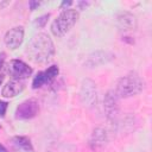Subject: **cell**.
I'll use <instances>...</instances> for the list:
<instances>
[{
  "label": "cell",
  "mask_w": 152,
  "mask_h": 152,
  "mask_svg": "<svg viewBox=\"0 0 152 152\" xmlns=\"http://www.w3.org/2000/svg\"><path fill=\"white\" fill-rule=\"evenodd\" d=\"M5 53L0 55V82L4 78V74H5Z\"/></svg>",
  "instance_id": "16"
},
{
  "label": "cell",
  "mask_w": 152,
  "mask_h": 152,
  "mask_svg": "<svg viewBox=\"0 0 152 152\" xmlns=\"http://www.w3.org/2000/svg\"><path fill=\"white\" fill-rule=\"evenodd\" d=\"M72 4V1H63L62 4H61V8H63V7H66V8H69V6Z\"/></svg>",
  "instance_id": "20"
},
{
  "label": "cell",
  "mask_w": 152,
  "mask_h": 152,
  "mask_svg": "<svg viewBox=\"0 0 152 152\" xmlns=\"http://www.w3.org/2000/svg\"><path fill=\"white\" fill-rule=\"evenodd\" d=\"M7 107H8V103L6 101H0V118H4L5 116L6 110H7Z\"/></svg>",
  "instance_id": "17"
},
{
  "label": "cell",
  "mask_w": 152,
  "mask_h": 152,
  "mask_svg": "<svg viewBox=\"0 0 152 152\" xmlns=\"http://www.w3.org/2000/svg\"><path fill=\"white\" fill-rule=\"evenodd\" d=\"M115 23H116L118 28H119L120 31H124V32L133 31V30H135L137 26H138L137 17H135L133 13L127 12V11H124V12L118 13L116 19H115Z\"/></svg>",
  "instance_id": "11"
},
{
  "label": "cell",
  "mask_w": 152,
  "mask_h": 152,
  "mask_svg": "<svg viewBox=\"0 0 152 152\" xmlns=\"http://www.w3.org/2000/svg\"><path fill=\"white\" fill-rule=\"evenodd\" d=\"M39 113V103L36 99H27L15 108V118L19 120H28Z\"/></svg>",
  "instance_id": "6"
},
{
  "label": "cell",
  "mask_w": 152,
  "mask_h": 152,
  "mask_svg": "<svg viewBox=\"0 0 152 152\" xmlns=\"http://www.w3.org/2000/svg\"><path fill=\"white\" fill-rule=\"evenodd\" d=\"M26 52L33 63L45 64L50 62L55 55V44L48 33L40 32L31 38Z\"/></svg>",
  "instance_id": "1"
},
{
  "label": "cell",
  "mask_w": 152,
  "mask_h": 152,
  "mask_svg": "<svg viewBox=\"0 0 152 152\" xmlns=\"http://www.w3.org/2000/svg\"><path fill=\"white\" fill-rule=\"evenodd\" d=\"M145 88V81L137 74H128L120 77L115 84V93L119 99H127L140 94Z\"/></svg>",
  "instance_id": "2"
},
{
  "label": "cell",
  "mask_w": 152,
  "mask_h": 152,
  "mask_svg": "<svg viewBox=\"0 0 152 152\" xmlns=\"http://www.w3.org/2000/svg\"><path fill=\"white\" fill-rule=\"evenodd\" d=\"M115 58V55L108 50H96L88 55L84 65L87 68H97L100 65L107 64Z\"/></svg>",
  "instance_id": "8"
},
{
  "label": "cell",
  "mask_w": 152,
  "mask_h": 152,
  "mask_svg": "<svg viewBox=\"0 0 152 152\" xmlns=\"http://www.w3.org/2000/svg\"><path fill=\"white\" fill-rule=\"evenodd\" d=\"M59 74V68L58 65L53 64V65H50L46 70L44 71H39L34 77H33V81H32V88L33 89H38L40 87H43L44 84H49L51 83Z\"/></svg>",
  "instance_id": "9"
},
{
  "label": "cell",
  "mask_w": 152,
  "mask_h": 152,
  "mask_svg": "<svg viewBox=\"0 0 152 152\" xmlns=\"http://www.w3.org/2000/svg\"><path fill=\"white\" fill-rule=\"evenodd\" d=\"M103 109L107 120L112 124H116L120 113V106H119V96L114 90H108L106 93L103 97Z\"/></svg>",
  "instance_id": "5"
},
{
  "label": "cell",
  "mask_w": 152,
  "mask_h": 152,
  "mask_svg": "<svg viewBox=\"0 0 152 152\" xmlns=\"http://www.w3.org/2000/svg\"><path fill=\"white\" fill-rule=\"evenodd\" d=\"M49 17H50V14L48 13V14H44V15H40L39 18H37L36 20H34V26L36 27H38V28H42V27H44L45 26V24L48 23V19H49Z\"/></svg>",
  "instance_id": "15"
},
{
  "label": "cell",
  "mask_w": 152,
  "mask_h": 152,
  "mask_svg": "<svg viewBox=\"0 0 152 152\" xmlns=\"http://www.w3.org/2000/svg\"><path fill=\"white\" fill-rule=\"evenodd\" d=\"M28 6H30V10H31V11H34L36 7L39 6V2H38V1H30V2H28Z\"/></svg>",
  "instance_id": "18"
},
{
  "label": "cell",
  "mask_w": 152,
  "mask_h": 152,
  "mask_svg": "<svg viewBox=\"0 0 152 152\" xmlns=\"http://www.w3.org/2000/svg\"><path fill=\"white\" fill-rule=\"evenodd\" d=\"M0 84H1V82H0Z\"/></svg>",
  "instance_id": "23"
},
{
  "label": "cell",
  "mask_w": 152,
  "mask_h": 152,
  "mask_svg": "<svg viewBox=\"0 0 152 152\" xmlns=\"http://www.w3.org/2000/svg\"><path fill=\"white\" fill-rule=\"evenodd\" d=\"M80 101L84 107H93L97 102L96 83L90 78H83L80 87Z\"/></svg>",
  "instance_id": "4"
},
{
  "label": "cell",
  "mask_w": 152,
  "mask_h": 152,
  "mask_svg": "<svg viewBox=\"0 0 152 152\" xmlns=\"http://www.w3.org/2000/svg\"><path fill=\"white\" fill-rule=\"evenodd\" d=\"M24 83L19 80H10L8 82L5 83V86L1 89V96L6 97V99H11L17 95H19L23 90H24Z\"/></svg>",
  "instance_id": "13"
},
{
  "label": "cell",
  "mask_w": 152,
  "mask_h": 152,
  "mask_svg": "<svg viewBox=\"0 0 152 152\" xmlns=\"http://www.w3.org/2000/svg\"><path fill=\"white\" fill-rule=\"evenodd\" d=\"M24 27L23 26H14L12 28H10L4 37V42L5 45L10 49V50H15L18 49L24 40Z\"/></svg>",
  "instance_id": "10"
},
{
  "label": "cell",
  "mask_w": 152,
  "mask_h": 152,
  "mask_svg": "<svg viewBox=\"0 0 152 152\" xmlns=\"http://www.w3.org/2000/svg\"><path fill=\"white\" fill-rule=\"evenodd\" d=\"M0 152H8V151H7V148H6L4 145L0 144Z\"/></svg>",
  "instance_id": "21"
},
{
  "label": "cell",
  "mask_w": 152,
  "mask_h": 152,
  "mask_svg": "<svg viewBox=\"0 0 152 152\" xmlns=\"http://www.w3.org/2000/svg\"><path fill=\"white\" fill-rule=\"evenodd\" d=\"M13 142L17 147H19L20 150L25 151V152H32L33 151V146H32V142L31 140L27 138V137H24V135H17L13 138Z\"/></svg>",
  "instance_id": "14"
},
{
  "label": "cell",
  "mask_w": 152,
  "mask_h": 152,
  "mask_svg": "<svg viewBox=\"0 0 152 152\" xmlns=\"http://www.w3.org/2000/svg\"><path fill=\"white\" fill-rule=\"evenodd\" d=\"M10 4H11V1H8V0H0V10H4Z\"/></svg>",
  "instance_id": "19"
},
{
  "label": "cell",
  "mask_w": 152,
  "mask_h": 152,
  "mask_svg": "<svg viewBox=\"0 0 152 152\" xmlns=\"http://www.w3.org/2000/svg\"><path fill=\"white\" fill-rule=\"evenodd\" d=\"M7 71L13 80H25L32 75V68L21 59H12L7 65Z\"/></svg>",
  "instance_id": "7"
},
{
  "label": "cell",
  "mask_w": 152,
  "mask_h": 152,
  "mask_svg": "<svg viewBox=\"0 0 152 152\" xmlns=\"http://www.w3.org/2000/svg\"><path fill=\"white\" fill-rule=\"evenodd\" d=\"M78 20V12L74 8H64L59 15L52 21L51 24V32L55 37H63L65 36L77 23Z\"/></svg>",
  "instance_id": "3"
},
{
  "label": "cell",
  "mask_w": 152,
  "mask_h": 152,
  "mask_svg": "<svg viewBox=\"0 0 152 152\" xmlns=\"http://www.w3.org/2000/svg\"><path fill=\"white\" fill-rule=\"evenodd\" d=\"M48 152H52V151H48Z\"/></svg>",
  "instance_id": "22"
},
{
  "label": "cell",
  "mask_w": 152,
  "mask_h": 152,
  "mask_svg": "<svg viewBox=\"0 0 152 152\" xmlns=\"http://www.w3.org/2000/svg\"><path fill=\"white\" fill-rule=\"evenodd\" d=\"M108 142V132L103 127H96L93 129L89 138V146L93 150L102 148Z\"/></svg>",
  "instance_id": "12"
}]
</instances>
